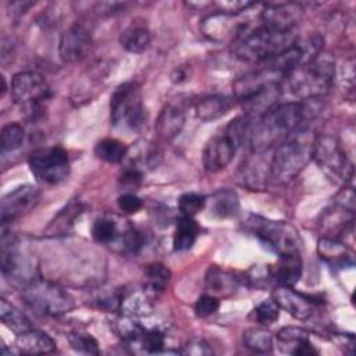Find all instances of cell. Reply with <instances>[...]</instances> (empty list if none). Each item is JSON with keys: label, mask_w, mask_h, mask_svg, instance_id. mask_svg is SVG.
<instances>
[{"label": "cell", "mask_w": 356, "mask_h": 356, "mask_svg": "<svg viewBox=\"0 0 356 356\" xmlns=\"http://www.w3.org/2000/svg\"><path fill=\"white\" fill-rule=\"evenodd\" d=\"M318 100L321 99L282 103L257 118L249 131L252 152L273 150L293 132L303 128V124L318 113Z\"/></svg>", "instance_id": "6da1fadb"}, {"label": "cell", "mask_w": 356, "mask_h": 356, "mask_svg": "<svg viewBox=\"0 0 356 356\" xmlns=\"http://www.w3.org/2000/svg\"><path fill=\"white\" fill-rule=\"evenodd\" d=\"M295 40L292 31H281L260 24L232 43V54L242 63L261 64L286 50Z\"/></svg>", "instance_id": "7a4b0ae2"}, {"label": "cell", "mask_w": 356, "mask_h": 356, "mask_svg": "<svg viewBox=\"0 0 356 356\" xmlns=\"http://www.w3.org/2000/svg\"><path fill=\"white\" fill-rule=\"evenodd\" d=\"M314 139L313 132L303 127L273 149L271 179L285 184L295 178L312 160Z\"/></svg>", "instance_id": "3957f363"}, {"label": "cell", "mask_w": 356, "mask_h": 356, "mask_svg": "<svg viewBox=\"0 0 356 356\" xmlns=\"http://www.w3.org/2000/svg\"><path fill=\"white\" fill-rule=\"evenodd\" d=\"M335 63L331 54L320 53L309 63L291 71L282 82L302 100L321 99L332 86Z\"/></svg>", "instance_id": "277c9868"}, {"label": "cell", "mask_w": 356, "mask_h": 356, "mask_svg": "<svg viewBox=\"0 0 356 356\" xmlns=\"http://www.w3.org/2000/svg\"><path fill=\"white\" fill-rule=\"evenodd\" d=\"M243 227L278 256L300 254L303 241L291 222L249 214L243 220Z\"/></svg>", "instance_id": "5b68a950"}, {"label": "cell", "mask_w": 356, "mask_h": 356, "mask_svg": "<svg viewBox=\"0 0 356 356\" xmlns=\"http://www.w3.org/2000/svg\"><path fill=\"white\" fill-rule=\"evenodd\" d=\"M110 118L113 125L132 131H139L145 127L147 113L136 82H124L114 90L110 99Z\"/></svg>", "instance_id": "8992f818"}, {"label": "cell", "mask_w": 356, "mask_h": 356, "mask_svg": "<svg viewBox=\"0 0 356 356\" xmlns=\"http://www.w3.org/2000/svg\"><path fill=\"white\" fill-rule=\"evenodd\" d=\"M21 289L25 303L44 316L58 317L67 314L75 307L72 296L54 282L36 278Z\"/></svg>", "instance_id": "52a82bcc"}, {"label": "cell", "mask_w": 356, "mask_h": 356, "mask_svg": "<svg viewBox=\"0 0 356 356\" xmlns=\"http://www.w3.org/2000/svg\"><path fill=\"white\" fill-rule=\"evenodd\" d=\"M312 159L330 178L335 181L346 182L352 178V164L338 139L331 135L316 136Z\"/></svg>", "instance_id": "ba28073f"}, {"label": "cell", "mask_w": 356, "mask_h": 356, "mask_svg": "<svg viewBox=\"0 0 356 356\" xmlns=\"http://www.w3.org/2000/svg\"><path fill=\"white\" fill-rule=\"evenodd\" d=\"M31 172L42 182L56 185L70 174V157L60 146H46L33 150L28 157Z\"/></svg>", "instance_id": "9c48e42d"}, {"label": "cell", "mask_w": 356, "mask_h": 356, "mask_svg": "<svg viewBox=\"0 0 356 356\" xmlns=\"http://www.w3.org/2000/svg\"><path fill=\"white\" fill-rule=\"evenodd\" d=\"M245 13L228 14L222 11H216L202 21L200 31L207 39L213 42L232 40L234 43L252 29L250 22L243 18Z\"/></svg>", "instance_id": "30bf717a"}, {"label": "cell", "mask_w": 356, "mask_h": 356, "mask_svg": "<svg viewBox=\"0 0 356 356\" xmlns=\"http://www.w3.org/2000/svg\"><path fill=\"white\" fill-rule=\"evenodd\" d=\"M40 191L33 185H21L1 197L0 220L7 225L28 214L39 202Z\"/></svg>", "instance_id": "8fae6325"}, {"label": "cell", "mask_w": 356, "mask_h": 356, "mask_svg": "<svg viewBox=\"0 0 356 356\" xmlns=\"http://www.w3.org/2000/svg\"><path fill=\"white\" fill-rule=\"evenodd\" d=\"M11 93L17 103L35 107L50 96V88L39 72L21 71L13 76Z\"/></svg>", "instance_id": "7c38bea8"}, {"label": "cell", "mask_w": 356, "mask_h": 356, "mask_svg": "<svg viewBox=\"0 0 356 356\" xmlns=\"http://www.w3.org/2000/svg\"><path fill=\"white\" fill-rule=\"evenodd\" d=\"M267 152H252L238 170V181L250 191H263L271 179V156Z\"/></svg>", "instance_id": "4fadbf2b"}, {"label": "cell", "mask_w": 356, "mask_h": 356, "mask_svg": "<svg viewBox=\"0 0 356 356\" xmlns=\"http://www.w3.org/2000/svg\"><path fill=\"white\" fill-rule=\"evenodd\" d=\"M92 47L90 31L81 22L67 28L58 40V54L64 63H76L86 57Z\"/></svg>", "instance_id": "5bb4252c"}, {"label": "cell", "mask_w": 356, "mask_h": 356, "mask_svg": "<svg viewBox=\"0 0 356 356\" xmlns=\"http://www.w3.org/2000/svg\"><path fill=\"white\" fill-rule=\"evenodd\" d=\"M235 142L225 134L213 136L203 150V167L207 172L224 170L234 159L236 152Z\"/></svg>", "instance_id": "9a60e30c"}, {"label": "cell", "mask_w": 356, "mask_h": 356, "mask_svg": "<svg viewBox=\"0 0 356 356\" xmlns=\"http://www.w3.org/2000/svg\"><path fill=\"white\" fill-rule=\"evenodd\" d=\"M302 17L303 7L299 3L266 4L260 11L261 25L281 31H292Z\"/></svg>", "instance_id": "2e32d148"}, {"label": "cell", "mask_w": 356, "mask_h": 356, "mask_svg": "<svg viewBox=\"0 0 356 356\" xmlns=\"http://www.w3.org/2000/svg\"><path fill=\"white\" fill-rule=\"evenodd\" d=\"M273 299L280 309H284L296 320L302 321L310 318L317 306V302L312 296L296 292L292 286H278L273 293Z\"/></svg>", "instance_id": "e0dca14e"}, {"label": "cell", "mask_w": 356, "mask_h": 356, "mask_svg": "<svg viewBox=\"0 0 356 356\" xmlns=\"http://www.w3.org/2000/svg\"><path fill=\"white\" fill-rule=\"evenodd\" d=\"M185 110L186 104L181 97L171 100L164 106L154 127L159 138L171 140L181 132L185 125Z\"/></svg>", "instance_id": "ac0fdd59"}, {"label": "cell", "mask_w": 356, "mask_h": 356, "mask_svg": "<svg viewBox=\"0 0 356 356\" xmlns=\"http://www.w3.org/2000/svg\"><path fill=\"white\" fill-rule=\"evenodd\" d=\"M282 92V83H268L259 90L250 93L241 100L243 113L248 118H260L268 110H271L278 102Z\"/></svg>", "instance_id": "d6986e66"}, {"label": "cell", "mask_w": 356, "mask_h": 356, "mask_svg": "<svg viewBox=\"0 0 356 356\" xmlns=\"http://www.w3.org/2000/svg\"><path fill=\"white\" fill-rule=\"evenodd\" d=\"M317 253L321 260H324L332 267L346 268L355 264L353 252L337 238L321 236L317 242Z\"/></svg>", "instance_id": "ffe728a7"}, {"label": "cell", "mask_w": 356, "mask_h": 356, "mask_svg": "<svg viewBox=\"0 0 356 356\" xmlns=\"http://www.w3.org/2000/svg\"><path fill=\"white\" fill-rule=\"evenodd\" d=\"M303 264L300 254L280 256L277 264L271 267V280L278 286H293L302 277Z\"/></svg>", "instance_id": "44dd1931"}, {"label": "cell", "mask_w": 356, "mask_h": 356, "mask_svg": "<svg viewBox=\"0 0 356 356\" xmlns=\"http://www.w3.org/2000/svg\"><path fill=\"white\" fill-rule=\"evenodd\" d=\"M15 346L25 355H43L56 349V343L50 335L43 331L31 328L17 335Z\"/></svg>", "instance_id": "7402d4cb"}, {"label": "cell", "mask_w": 356, "mask_h": 356, "mask_svg": "<svg viewBox=\"0 0 356 356\" xmlns=\"http://www.w3.org/2000/svg\"><path fill=\"white\" fill-rule=\"evenodd\" d=\"M120 310L124 316L136 318V317H147L153 312L152 296L143 289H132L121 295Z\"/></svg>", "instance_id": "603a6c76"}, {"label": "cell", "mask_w": 356, "mask_h": 356, "mask_svg": "<svg viewBox=\"0 0 356 356\" xmlns=\"http://www.w3.org/2000/svg\"><path fill=\"white\" fill-rule=\"evenodd\" d=\"M82 211H83V204L76 199L71 200L51 220V222L44 229V235L46 236H53V238L67 235L72 229L75 220L82 214Z\"/></svg>", "instance_id": "cb8c5ba5"}, {"label": "cell", "mask_w": 356, "mask_h": 356, "mask_svg": "<svg viewBox=\"0 0 356 356\" xmlns=\"http://www.w3.org/2000/svg\"><path fill=\"white\" fill-rule=\"evenodd\" d=\"M353 221H355V210L335 203L334 209L328 210L323 217L321 225H323V229L327 232V235L324 236L338 239V235L346 232L348 228L352 227Z\"/></svg>", "instance_id": "d4e9b609"}, {"label": "cell", "mask_w": 356, "mask_h": 356, "mask_svg": "<svg viewBox=\"0 0 356 356\" xmlns=\"http://www.w3.org/2000/svg\"><path fill=\"white\" fill-rule=\"evenodd\" d=\"M206 289L209 291L207 293H211L217 298L221 295H231L232 292L236 291L238 286V278L224 271L218 267H210L206 274Z\"/></svg>", "instance_id": "484cf974"}, {"label": "cell", "mask_w": 356, "mask_h": 356, "mask_svg": "<svg viewBox=\"0 0 356 356\" xmlns=\"http://www.w3.org/2000/svg\"><path fill=\"white\" fill-rule=\"evenodd\" d=\"M232 107V102L220 95L206 96L200 99L195 106L196 117L202 121H213L225 115Z\"/></svg>", "instance_id": "4316f807"}, {"label": "cell", "mask_w": 356, "mask_h": 356, "mask_svg": "<svg viewBox=\"0 0 356 356\" xmlns=\"http://www.w3.org/2000/svg\"><path fill=\"white\" fill-rule=\"evenodd\" d=\"M199 235V224L193 217L181 216L175 224L172 235V248L177 252L189 250Z\"/></svg>", "instance_id": "83f0119b"}, {"label": "cell", "mask_w": 356, "mask_h": 356, "mask_svg": "<svg viewBox=\"0 0 356 356\" xmlns=\"http://www.w3.org/2000/svg\"><path fill=\"white\" fill-rule=\"evenodd\" d=\"M210 214L217 218L234 217L239 210V199L234 191L220 189L209 200Z\"/></svg>", "instance_id": "f1b7e54d"}, {"label": "cell", "mask_w": 356, "mask_h": 356, "mask_svg": "<svg viewBox=\"0 0 356 356\" xmlns=\"http://www.w3.org/2000/svg\"><path fill=\"white\" fill-rule=\"evenodd\" d=\"M150 43V32L143 24H132L120 35V44L129 53H143Z\"/></svg>", "instance_id": "f546056e"}, {"label": "cell", "mask_w": 356, "mask_h": 356, "mask_svg": "<svg viewBox=\"0 0 356 356\" xmlns=\"http://www.w3.org/2000/svg\"><path fill=\"white\" fill-rule=\"evenodd\" d=\"M0 318L3 324L17 335L32 328L29 318L4 298L0 299Z\"/></svg>", "instance_id": "4dcf8cb0"}, {"label": "cell", "mask_w": 356, "mask_h": 356, "mask_svg": "<svg viewBox=\"0 0 356 356\" xmlns=\"http://www.w3.org/2000/svg\"><path fill=\"white\" fill-rule=\"evenodd\" d=\"M171 280V271L163 263H152L145 268V291L153 296L161 293Z\"/></svg>", "instance_id": "1f68e13d"}, {"label": "cell", "mask_w": 356, "mask_h": 356, "mask_svg": "<svg viewBox=\"0 0 356 356\" xmlns=\"http://www.w3.org/2000/svg\"><path fill=\"white\" fill-rule=\"evenodd\" d=\"M243 345L254 353H270L273 350V335L264 327H252L243 332Z\"/></svg>", "instance_id": "d6a6232c"}, {"label": "cell", "mask_w": 356, "mask_h": 356, "mask_svg": "<svg viewBox=\"0 0 356 356\" xmlns=\"http://www.w3.org/2000/svg\"><path fill=\"white\" fill-rule=\"evenodd\" d=\"M95 154L107 163L117 164V163H121L127 157L128 147L117 139L106 138L96 143Z\"/></svg>", "instance_id": "836d02e7"}, {"label": "cell", "mask_w": 356, "mask_h": 356, "mask_svg": "<svg viewBox=\"0 0 356 356\" xmlns=\"http://www.w3.org/2000/svg\"><path fill=\"white\" fill-rule=\"evenodd\" d=\"M277 339L281 345V349L286 353H292L295 352V349L309 341V332L300 327H296V325H286V327H282L278 334H277Z\"/></svg>", "instance_id": "e575fe53"}, {"label": "cell", "mask_w": 356, "mask_h": 356, "mask_svg": "<svg viewBox=\"0 0 356 356\" xmlns=\"http://www.w3.org/2000/svg\"><path fill=\"white\" fill-rule=\"evenodd\" d=\"M280 310H281L280 306L273 298L264 299L252 310L250 318L257 324H260L261 327H267L280 318Z\"/></svg>", "instance_id": "d590c367"}, {"label": "cell", "mask_w": 356, "mask_h": 356, "mask_svg": "<svg viewBox=\"0 0 356 356\" xmlns=\"http://www.w3.org/2000/svg\"><path fill=\"white\" fill-rule=\"evenodd\" d=\"M90 232L95 242L102 245H110L111 242L115 241L118 229H117V224L111 218L100 217L95 220Z\"/></svg>", "instance_id": "8d00e7d4"}, {"label": "cell", "mask_w": 356, "mask_h": 356, "mask_svg": "<svg viewBox=\"0 0 356 356\" xmlns=\"http://www.w3.org/2000/svg\"><path fill=\"white\" fill-rule=\"evenodd\" d=\"M25 138L24 127L18 122H10L1 129V149L3 152L17 150Z\"/></svg>", "instance_id": "74e56055"}, {"label": "cell", "mask_w": 356, "mask_h": 356, "mask_svg": "<svg viewBox=\"0 0 356 356\" xmlns=\"http://www.w3.org/2000/svg\"><path fill=\"white\" fill-rule=\"evenodd\" d=\"M67 341H68L70 346L79 353L99 355V352H100L97 341L86 332H70L67 335Z\"/></svg>", "instance_id": "f35d334b"}, {"label": "cell", "mask_w": 356, "mask_h": 356, "mask_svg": "<svg viewBox=\"0 0 356 356\" xmlns=\"http://www.w3.org/2000/svg\"><path fill=\"white\" fill-rule=\"evenodd\" d=\"M207 199L203 195L195 193V192H188L184 193L178 199V210L181 216L186 217H195L199 211H202L206 206Z\"/></svg>", "instance_id": "ab89813d"}, {"label": "cell", "mask_w": 356, "mask_h": 356, "mask_svg": "<svg viewBox=\"0 0 356 356\" xmlns=\"http://www.w3.org/2000/svg\"><path fill=\"white\" fill-rule=\"evenodd\" d=\"M121 242H122V249H124L125 252L132 253V254H136V253H139L140 249L143 248V245H145V238H143V234H142L138 228L129 225V227L124 231V234L121 235Z\"/></svg>", "instance_id": "60d3db41"}, {"label": "cell", "mask_w": 356, "mask_h": 356, "mask_svg": "<svg viewBox=\"0 0 356 356\" xmlns=\"http://www.w3.org/2000/svg\"><path fill=\"white\" fill-rule=\"evenodd\" d=\"M218 307H220V298L211 293H204L195 303V314L199 318H207L213 316L218 310Z\"/></svg>", "instance_id": "b9f144b4"}, {"label": "cell", "mask_w": 356, "mask_h": 356, "mask_svg": "<svg viewBox=\"0 0 356 356\" xmlns=\"http://www.w3.org/2000/svg\"><path fill=\"white\" fill-rule=\"evenodd\" d=\"M246 281H249V284L252 286L256 288H263L266 285H268L271 280V267L270 266H253L249 271H248V278Z\"/></svg>", "instance_id": "7bdbcfd3"}, {"label": "cell", "mask_w": 356, "mask_h": 356, "mask_svg": "<svg viewBox=\"0 0 356 356\" xmlns=\"http://www.w3.org/2000/svg\"><path fill=\"white\" fill-rule=\"evenodd\" d=\"M142 178H143L142 170H139L135 165H128L127 168H124V171L120 175V184L125 189H134L139 186V184L142 182Z\"/></svg>", "instance_id": "ee69618b"}, {"label": "cell", "mask_w": 356, "mask_h": 356, "mask_svg": "<svg viewBox=\"0 0 356 356\" xmlns=\"http://www.w3.org/2000/svg\"><path fill=\"white\" fill-rule=\"evenodd\" d=\"M118 207L124 211V213H128V214H135L138 213L142 206H143V202L140 197H138L135 193L132 192H125L122 195L118 196Z\"/></svg>", "instance_id": "f6af8a7d"}, {"label": "cell", "mask_w": 356, "mask_h": 356, "mask_svg": "<svg viewBox=\"0 0 356 356\" xmlns=\"http://www.w3.org/2000/svg\"><path fill=\"white\" fill-rule=\"evenodd\" d=\"M181 353L184 355H195V356H206V355H211L213 350L209 346V343L200 338H193L189 339L184 349L181 350Z\"/></svg>", "instance_id": "bcb514c9"}, {"label": "cell", "mask_w": 356, "mask_h": 356, "mask_svg": "<svg viewBox=\"0 0 356 356\" xmlns=\"http://www.w3.org/2000/svg\"><path fill=\"white\" fill-rule=\"evenodd\" d=\"M31 6H33L32 1H13L8 3V10L13 15H21L24 14Z\"/></svg>", "instance_id": "7dc6e473"}, {"label": "cell", "mask_w": 356, "mask_h": 356, "mask_svg": "<svg viewBox=\"0 0 356 356\" xmlns=\"http://www.w3.org/2000/svg\"><path fill=\"white\" fill-rule=\"evenodd\" d=\"M1 83H3V88H1V96L4 95V92L7 90V85H6V78L1 76Z\"/></svg>", "instance_id": "c3c4849f"}]
</instances>
